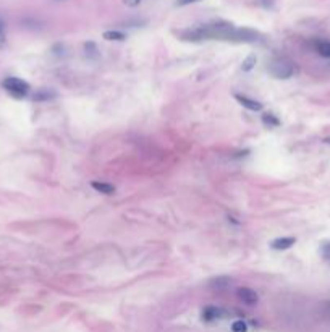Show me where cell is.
I'll return each instance as SVG.
<instances>
[{
    "mask_svg": "<svg viewBox=\"0 0 330 332\" xmlns=\"http://www.w3.org/2000/svg\"><path fill=\"white\" fill-rule=\"evenodd\" d=\"M324 143H326V144H330V137H327V138H324Z\"/></svg>",
    "mask_w": 330,
    "mask_h": 332,
    "instance_id": "21",
    "label": "cell"
},
{
    "mask_svg": "<svg viewBox=\"0 0 330 332\" xmlns=\"http://www.w3.org/2000/svg\"><path fill=\"white\" fill-rule=\"evenodd\" d=\"M91 187H93L96 191H99V193H102V195H114L115 193L114 185L105 183V182H93L91 183Z\"/></svg>",
    "mask_w": 330,
    "mask_h": 332,
    "instance_id": "9",
    "label": "cell"
},
{
    "mask_svg": "<svg viewBox=\"0 0 330 332\" xmlns=\"http://www.w3.org/2000/svg\"><path fill=\"white\" fill-rule=\"evenodd\" d=\"M321 256L326 261H330V241H324L321 245Z\"/></svg>",
    "mask_w": 330,
    "mask_h": 332,
    "instance_id": "16",
    "label": "cell"
},
{
    "mask_svg": "<svg viewBox=\"0 0 330 332\" xmlns=\"http://www.w3.org/2000/svg\"><path fill=\"white\" fill-rule=\"evenodd\" d=\"M194 2H199V0H176V5H178V7H185V5H190Z\"/></svg>",
    "mask_w": 330,
    "mask_h": 332,
    "instance_id": "19",
    "label": "cell"
},
{
    "mask_svg": "<svg viewBox=\"0 0 330 332\" xmlns=\"http://www.w3.org/2000/svg\"><path fill=\"white\" fill-rule=\"evenodd\" d=\"M2 88L7 91L8 94H12L13 98L17 99H23L26 98L28 93H29V84L24 81L21 78H17V77H7L2 81Z\"/></svg>",
    "mask_w": 330,
    "mask_h": 332,
    "instance_id": "3",
    "label": "cell"
},
{
    "mask_svg": "<svg viewBox=\"0 0 330 332\" xmlns=\"http://www.w3.org/2000/svg\"><path fill=\"white\" fill-rule=\"evenodd\" d=\"M5 42H7V38H5V23L0 20V49L5 46Z\"/></svg>",
    "mask_w": 330,
    "mask_h": 332,
    "instance_id": "17",
    "label": "cell"
},
{
    "mask_svg": "<svg viewBox=\"0 0 330 332\" xmlns=\"http://www.w3.org/2000/svg\"><path fill=\"white\" fill-rule=\"evenodd\" d=\"M236 295H238V298H240L243 303L248 305V306H254L259 301L257 292L250 289V287H240V289L236 290Z\"/></svg>",
    "mask_w": 330,
    "mask_h": 332,
    "instance_id": "4",
    "label": "cell"
},
{
    "mask_svg": "<svg viewBox=\"0 0 330 332\" xmlns=\"http://www.w3.org/2000/svg\"><path fill=\"white\" fill-rule=\"evenodd\" d=\"M261 3H262V7L269 8V7H272V5H273V0H261Z\"/></svg>",
    "mask_w": 330,
    "mask_h": 332,
    "instance_id": "20",
    "label": "cell"
},
{
    "mask_svg": "<svg viewBox=\"0 0 330 332\" xmlns=\"http://www.w3.org/2000/svg\"><path fill=\"white\" fill-rule=\"evenodd\" d=\"M230 282H232L230 277H227V275H220V277H217V279H212L209 282V285L212 287V289L220 290V289H227V287L230 285Z\"/></svg>",
    "mask_w": 330,
    "mask_h": 332,
    "instance_id": "11",
    "label": "cell"
},
{
    "mask_svg": "<svg viewBox=\"0 0 330 332\" xmlns=\"http://www.w3.org/2000/svg\"><path fill=\"white\" fill-rule=\"evenodd\" d=\"M235 99L243 105V107H246L248 110H251V112H261V110H262V104L259 102V100H254V99L248 98V96L235 94Z\"/></svg>",
    "mask_w": 330,
    "mask_h": 332,
    "instance_id": "6",
    "label": "cell"
},
{
    "mask_svg": "<svg viewBox=\"0 0 330 332\" xmlns=\"http://www.w3.org/2000/svg\"><path fill=\"white\" fill-rule=\"evenodd\" d=\"M257 62V57L254 54H251V55H248V57L243 60V65H241V70L243 72H251L252 68H254V65Z\"/></svg>",
    "mask_w": 330,
    "mask_h": 332,
    "instance_id": "12",
    "label": "cell"
},
{
    "mask_svg": "<svg viewBox=\"0 0 330 332\" xmlns=\"http://www.w3.org/2000/svg\"><path fill=\"white\" fill-rule=\"evenodd\" d=\"M225 316H227V311L223 308H219V306H206L201 313V318L202 321H206V323H212V321L225 318Z\"/></svg>",
    "mask_w": 330,
    "mask_h": 332,
    "instance_id": "5",
    "label": "cell"
},
{
    "mask_svg": "<svg viewBox=\"0 0 330 332\" xmlns=\"http://www.w3.org/2000/svg\"><path fill=\"white\" fill-rule=\"evenodd\" d=\"M314 50H316L321 57L330 59V41H324V39L314 41Z\"/></svg>",
    "mask_w": 330,
    "mask_h": 332,
    "instance_id": "8",
    "label": "cell"
},
{
    "mask_svg": "<svg viewBox=\"0 0 330 332\" xmlns=\"http://www.w3.org/2000/svg\"><path fill=\"white\" fill-rule=\"evenodd\" d=\"M185 41H202V39H220L230 42H254L259 39V33L250 28H235L232 23H209L204 26L188 29L181 34Z\"/></svg>",
    "mask_w": 330,
    "mask_h": 332,
    "instance_id": "1",
    "label": "cell"
},
{
    "mask_svg": "<svg viewBox=\"0 0 330 332\" xmlns=\"http://www.w3.org/2000/svg\"><path fill=\"white\" fill-rule=\"evenodd\" d=\"M267 70L273 78L288 79L293 77L294 72H296V67H294V63L288 57H275L269 62Z\"/></svg>",
    "mask_w": 330,
    "mask_h": 332,
    "instance_id": "2",
    "label": "cell"
},
{
    "mask_svg": "<svg viewBox=\"0 0 330 332\" xmlns=\"http://www.w3.org/2000/svg\"><path fill=\"white\" fill-rule=\"evenodd\" d=\"M232 332H248V324L243 319H238L232 324Z\"/></svg>",
    "mask_w": 330,
    "mask_h": 332,
    "instance_id": "15",
    "label": "cell"
},
{
    "mask_svg": "<svg viewBox=\"0 0 330 332\" xmlns=\"http://www.w3.org/2000/svg\"><path fill=\"white\" fill-rule=\"evenodd\" d=\"M261 120H262V123L266 125L267 128H275V127H278V125H280V120L277 118V115H273L271 112L262 114Z\"/></svg>",
    "mask_w": 330,
    "mask_h": 332,
    "instance_id": "10",
    "label": "cell"
},
{
    "mask_svg": "<svg viewBox=\"0 0 330 332\" xmlns=\"http://www.w3.org/2000/svg\"><path fill=\"white\" fill-rule=\"evenodd\" d=\"M126 7H138V5L143 2V0H121Z\"/></svg>",
    "mask_w": 330,
    "mask_h": 332,
    "instance_id": "18",
    "label": "cell"
},
{
    "mask_svg": "<svg viewBox=\"0 0 330 332\" xmlns=\"http://www.w3.org/2000/svg\"><path fill=\"white\" fill-rule=\"evenodd\" d=\"M55 93H50V91H47V89H40L39 93H36L34 94V100H47V99H50V98H55Z\"/></svg>",
    "mask_w": 330,
    "mask_h": 332,
    "instance_id": "14",
    "label": "cell"
},
{
    "mask_svg": "<svg viewBox=\"0 0 330 332\" xmlns=\"http://www.w3.org/2000/svg\"><path fill=\"white\" fill-rule=\"evenodd\" d=\"M294 243H296V238L294 237H280V238L273 240L271 246L273 250H288V248H291Z\"/></svg>",
    "mask_w": 330,
    "mask_h": 332,
    "instance_id": "7",
    "label": "cell"
},
{
    "mask_svg": "<svg viewBox=\"0 0 330 332\" xmlns=\"http://www.w3.org/2000/svg\"><path fill=\"white\" fill-rule=\"evenodd\" d=\"M55 2H62V0H55Z\"/></svg>",
    "mask_w": 330,
    "mask_h": 332,
    "instance_id": "22",
    "label": "cell"
},
{
    "mask_svg": "<svg viewBox=\"0 0 330 332\" xmlns=\"http://www.w3.org/2000/svg\"><path fill=\"white\" fill-rule=\"evenodd\" d=\"M102 38L105 39V41H125L126 36L123 33L120 31H105L102 34Z\"/></svg>",
    "mask_w": 330,
    "mask_h": 332,
    "instance_id": "13",
    "label": "cell"
}]
</instances>
